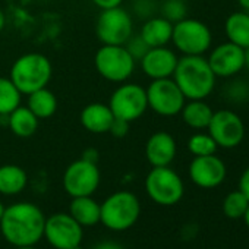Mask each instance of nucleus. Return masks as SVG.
<instances>
[{
	"label": "nucleus",
	"mask_w": 249,
	"mask_h": 249,
	"mask_svg": "<svg viewBox=\"0 0 249 249\" xmlns=\"http://www.w3.org/2000/svg\"><path fill=\"white\" fill-rule=\"evenodd\" d=\"M114 116L108 104L104 103H89L82 108L79 114V122L84 126V129L95 135L108 134Z\"/></svg>",
	"instance_id": "a211bd4d"
},
{
	"label": "nucleus",
	"mask_w": 249,
	"mask_h": 249,
	"mask_svg": "<svg viewBox=\"0 0 249 249\" xmlns=\"http://www.w3.org/2000/svg\"><path fill=\"white\" fill-rule=\"evenodd\" d=\"M17 249H36L34 246H18Z\"/></svg>",
	"instance_id": "37998d69"
},
{
	"label": "nucleus",
	"mask_w": 249,
	"mask_h": 249,
	"mask_svg": "<svg viewBox=\"0 0 249 249\" xmlns=\"http://www.w3.org/2000/svg\"><path fill=\"white\" fill-rule=\"evenodd\" d=\"M224 36L227 41L246 49L249 46V15L243 11L230 14L224 21Z\"/></svg>",
	"instance_id": "4be33fe9"
},
{
	"label": "nucleus",
	"mask_w": 249,
	"mask_h": 249,
	"mask_svg": "<svg viewBox=\"0 0 249 249\" xmlns=\"http://www.w3.org/2000/svg\"><path fill=\"white\" fill-rule=\"evenodd\" d=\"M94 66L98 75L106 81L122 84L134 75L137 60L124 46L103 44L94 56Z\"/></svg>",
	"instance_id": "39448f33"
},
{
	"label": "nucleus",
	"mask_w": 249,
	"mask_h": 249,
	"mask_svg": "<svg viewBox=\"0 0 249 249\" xmlns=\"http://www.w3.org/2000/svg\"><path fill=\"white\" fill-rule=\"evenodd\" d=\"M95 34L103 44L124 46L134 34L131 14L122 6L101 11L95 22Z\"/></svg>",
	"instance_id": "1a4fd4ad"
},
{
	"label": "nucleus",
	"mask_w": 249,
	"mask_h": 249,
	"mask_svg": "<svg viewBox=\"0 0 249 249\" xmlns=\"http://www.w3.org/2000/svg\"><path fill=\"white\" fill-rule=\"evenodd\" d=\"M69 214L82 227L94 226L100 223V204L91 196H76L71 201Z\"/></svg>",
	"instance_id": "b1692460"
},
{
	"label": "nucleus",
	"mask_w": 249,
	"mask_h": 249,
	"mask_svg": "<svg viewBox=\"0 0 249 249\" xmlns=\"http://www.w3.org/2000/svg\"><path fill=\"white\" fill-rule=\"evenodd\" d=\"M27 107L38 117V119H49L57 110V98L53 91L47 87L37 89L28 94Z\"/></svg>",
	"instance_id": "393cba45"
},
{
	"label": "nucleus",
	"mask_w": 249,
	"mask_h": 249,
	"mask_svg": "<svg viewBox=\"0 0 249 249\" xmlns=\"http://www.w3.org/2000/svg\"><path fill=\"white\" fill-rule=\"evenodd\" d=\"M3 211H5V205L0 201V220H2V215H3Z\"/></svg>",
	"instance_id": "79ce46f5"
},
{
	"label": "nucleus",
	"mask_w": 249,
	"mask_h": 249,
	"mask_svg": "<svg viewBox=\"0 0 249 249\" xmlns=\"http://www.w3.org/2000/svg\"><path fill=\"white\" fill-rule=\"evenodd\" d=\"M129 122L126 120H122V119H117L114 117L111 124H110V129H108V134H111L114 138H123L126 137L128 132H129Z\"/></svg>",
	"instance_id": "473e14b6"
},
{
	"label": "nucleus",
	"mask_w": 249,
	"mask_h": 249,
	"mask_svg": "<svg viewBox=\"0 0 249 249\" xmlns=\"http://www.w3.org/2000/svg\"><path fill=\"white\" fill-rule=\"evenodd\" d=\"M53 75V66L43 53H25L19 56L9 72L11 81L17 85L22 95H28L49 85Z\"/></svg>",
	"instance_id": "7ed1b4c3"
},
{
	"label": "nucleus",
	"mask_w": 249,
	"mask_h": 249,
	"mask_svg": "<svg viewBox=\"0 0 249 249\" xmlns=\"http://www.w3.org/2000/svg\"><path fill=\"white\" fill-rule=\"evenodd\" d=\"M92 3H94L98 9L104 11V9H113V8L122 6L123 0H92Z\"/></svg>",
	"instance_id": "f704fd0d"
},
{
	"label": "nucleus",
	"mask_w": 249,
	"mask_h": 249,
	"mask_svg": "<svg viewBox=\"0 0 249 249\" xmlns=\"http://www.w3.org/2000/svg\"><path fill=\"white\" fill-rule=\"evenodd\" d=\"M141 214L138 196L129 191L111 194L100 204V223L114 231H122L132 227Z\"/></svg>",
	"instance_id": "20e7f679"
},
{
	"label": "nucleus",
	"mask_w": 249,
	"mask_h": 249,
	"mask_svg": "<svg viewBox=\"0 0 249 249\" xmlns=\"http://www.w3.org/2000/svg\"><path fill=\"white\" fill-rule=\"evenodd\" d=\"M207 131L215 141L217 147L226 150L239 147L246 135V128L242 117L230 108L214 111Z\"/></svg>",
	"instance_id": "9b49d317"
},
{
	"label": "nucleus",
	"mask_w": 249,
	"mask_h": 249,
	"mask_svg": "<svg viewBox=\"0 0 249 249\" xmlns=\"http://www.w3.org/2000/svg\"><path fill=\"white\" fill-rule=\"evenodd\" d=\"M188 15V6L185 0H164L160 6V17L167 19L172 24H176L185 19Z\"/></svg>",
	"instance_id": "c85d7f7f"
},
{
	"label": "nucleus",
	"mask_w": 249,
	"mask_h": 249,
	"mask_svg": "<svg viewBox=\"0 0 249 249\" xmlns=\"http://www.w3.org/2000/svg\"><path fill=\"white\" fill-rule=\"evenodd\" d=\"M145 191L156 204L170 207L182 199L185 185L182 178L169 166L153 167L145 178Z\"/></svg>",
	"instance_id": "6e6552de"
},
{
	"label": "nucleus",
	"mask_w": 249,
	"mask_h": 249,
	"mask_svg": "<svg viewBox=\"0 0 249 249\" xmlns=\"http://www.w3.org/2000/svg\"><path fill=\"white\" fill-rule=\"evenodd\" d=\"M22 94L11 78L0 76V116H8L21 106Z\"/></svg>",
	"instance_id": "a878e982"
},
{
	"label": "nucleus",
	"mask_w": 249,
	"mask_h": 249,
	"mask_svg": "<svg viewBox=\"0 0 249 249\" xmlns=\"http://www.w3.org/2000/svg\"><path fill=\"white\" fill-rule=\"evenodd\" d=\"M101 175L97 163L79 159L71 163L63 173V188L72 198L91 196L100 185Z\"/></svg>",
	"instance_id": "f8f14e48"
},
{
	"label": "nucleus",
	"mask_w": 249,
	"mask_h": 249,
	"mask_svg": "<svg viewBox=\"0 0 249 249\" xmlns=\"http://www.w3.org/2000/svg\"><path fill=\"white\" fill-rule=\"evenodd\" d=\"M170 43L183 56H204L211 49L213 33L205 22L186 17L173 24Z\"/></svg>",
	"instance_id": "423d86ee"
},
{
	"label": "nucleus",
	"mask_w": 249,
	"mask_h": 249,
	"mask_svg": "<svg viewBox=\"0 0 249 249\" xmlns=\"http://www.w3.org/2000/svg\"><path fill=\"white\" fill-rule=\"evenodd\" d=\"M134 12L138 18H151L156 12V0H135Z\"/></svg>",
	"instance_id": "2f4dec72"
},
{
	"label": "nucleus",
	"mask_w": 249,
	"mask_h": 249,
	"mask_svg": "<svg viewBox=\"0 0 249 249\" xmlns=\"http://www.w3.org/2000/svg\"><path fill=\"white\" fill-rule=\"evenodd\" d=\"M248 101H249V85H248Z\"/></svg>",
	"instance_id": "a18cd8bd"
},
{
	"label": "nucleus",
	"mask_w": 249,
	"mask_h": 249,
	"mask_svg": "<svg viewBox=\"0 0 249 249\" xmlns=\"http://www.w3.org/2000/svg\"><path fill=\"white\" fill-rule=\"evenodd\" d=\"M46 217L43 211L31 202H15L5 207L0 230L3 237L18 246H34L44 236Z\"/></svg>",
	"instance_id": "f257e3e1"
},
{
	"label": "nucleus",
	"mask_w": 249,
	"mask_h": 249,
	"mask_svg": "<svg viewBox=\"0 0 249 249\" xmlns=\"http://www.w3.org/2000/svg\"><path fill=\"white\" fill-rule=\"evenodd\" d=\"M243 220H245V224L248 226V229H249V205H248V208H246V211H245V214H243V217H242Z\"/></svg>",
	"instance_id": "a19ab883"
},
{
	"label": "nucleus",
	"mask_w": 249,
	"mask_h": 249,
	"mask_svg": "<svg viewBox=\"0 0 249 249\" xmlns=\"http://www.w3.org/2000/svg\"><path fill=\"white\" fill-rule=\"evenodd\" d=\"M124 47H126V50L129 52V54L137 60V62H140L142 57H144V54L150 50V47H148V44L142 40V37L138 34V36H131V38L126 41V44H124Z\"/></svg>",
	"instance_id": "7c9ffc66"
},
{
	"label": "nucleus",
	"mask_w": 249,
	"mask_h": 249,
	"mask_svg": "<svg viewBox=\"0 0 249 249\" xmlns=\"http://www.w3.org/2000/svg\"><path fill=\"white\" fill-rule=\"evenodd\" d=\"M28 183L27 172L17 164L0 166V194L2 195H18Z\"/></svg>",
	"instance_id": "5701e85b"
},
{
	"label": "nucleus",
	"mask_w": 249,
	"mask_h": 249,
	"mask_svg": "<svg viewBox=\"0 0 249 249\" xmlns=\"http://www.w3.org/2000/svg\"><path fill=\"white\" fill-rule=\"evenodd\" d=\"M6 25V17H5V12L0 8V31H2Z\"/></svg>",
	"instance_id": "58836bf2"
},
{
	"label": "nucleus",
	"mask_w": 249,
	"mask_h": 249,
	"mask_svg": "<svg viewBox=\"0 0 249 249\" xmlns=\"http://www.w3.org/2000/svg\"><path fill=\"white\" fill-rule=\"evenodd\" d=\"M172 78L186 100H205L213 94L217 79L204 56L179 57Z\"/></svg>",
	"instance_id": "f03ea898"
},
{
	"label": "nucleus",
	"mask_w": 249,
	"mask_h": 249,
	"mask_svg": "<svg viewBox=\"0 0 249 249\" xmlns=\"http://www.w3.org/2000/svg\"><path fill=\"white\" fill-rule=\"evenodd\" d=\"M248 85L245 79H231L224 85L223 95L227 103H242L248 101Z\"/></svg>",
	"instance_id": "c756f323"
},
{
	"label": "nucleus",
	"mask_w": 249,
	"mask_h": 249,
	"mask_svg": "<svg viewBox=\"0 0 249 249\" xmlns=\"http://www.w3.org/2000/svg\"><path fill=\"white\" fill-rule=\"evenodd\" d=\"M40 119L27 107L19 106L6 116V124L9 131L19 138H30L38 129Z\"/></svg>",
	"instance_id": "aec40b11"
},
{
	"label": "nucleus",
	"mask_w": 249,
	"mask_h": 249,
	"mask_svg": "<svg viewBox=\"0 0 249 249\" xmlns=\"http://www.w3.org/2000/svg\"><path fill=\"white\" fill-rule=\"evenodd\" d=\"M108 107L114 117L129 123L141 119L148 110L147 91L140 84L122 82L110 95Z\"/></svg>",
	"instance_id": "0eeeda50"
},
{
	"label": "nucleus",
	"mask_w": 249,
	"mask_h": 249,
	"mask_svg": "<svg viewBox=\"0 0 249 249\" xmlns=\"http://www.w3.org/2000/svg\"><path fill=\"white\" fill-rule=\"evenodd\" d=\"M237 3H239L240 9L249 15V0H237Z\"/></svg>",
	"instance_id": "4c0bfd02"
},
{
	"label": "nucleus",
	"mask_w": 249,
	"mask_h": 249,
	"mask_svg": "<svg viewBox=\"0 0 249 249\" xmlns=\"http://www.w3.org/2000/svg\"><path fill=\"white\" fill-rule=\"evenodd\" d=\"M214 110L205 103V100H188L179 114L186 126L195 131H202L208 128Z\"/></svg>",
	"instance_id": "412c9836"
},
{
	"label": "nucleus",
	"mask_w": 249,
	"mask_h": 249,
	"mask_svg": "<svg viewBox=\"0 0 249 249\" xmlns=\"http://www.w3.org/2000/svg\"><path fill=\"white\" fill-rule=\"evenodd\" d=\"M92 249H123L119 243L114 242H101L97 246H94Z\"/></svg>",
	"instance_id": "c9c22d12"
},
{
	"label": "nucleus",
	"mask_w": 249,
	"mask_h": 249,
	"mask_svg": "<svg viewBox=\"0 0 249 249\" xmlns=\"http://www.w3.org/2000/svg\"><path fill=\"white\" fill-rule=\"evenodd\" d=\"M173 24L163 17H151L145 19L140 36L148 44V47H163L172 41Z\"/></svg>",
	"instance_id": "6ab92c4d"
},
{
	"label": "nucleus",
	"mask_w": 249,
	"mask_h": 249,
	"mask_svg": "<svg viewBox=\"0 0 249 249\" xmlns=\"http://www.w3.org/2000/svg\"><path fill=\"white\" fill-rule=\"evenodd\" d=\"M179 57L175 53V50L169 49L167 46H163V47H151L140 60V63L142 72L153 81V79L172 78Z\"/></svg>",
	"instance_id": "dca6fc26"
},
{
	"label": "nucleus",
	"mask_w": 249,
	"mask_h": 249,
	"mask_svg": "<svg viewBox=\"0 0 249 249\" xmlns=\"http://www.w3.org/2000/svg\"><path fill=\"white\" fill-rule=\"evenodd\" d=\"M148 108L163 117H173L180 113L186 98L173 78L153 79L145 88Z\"/></svg>",
	"instance_id": "9d476101"
},
{
	"label": "nucleus",
	"mask_w": 249,
	"mask_h": 249,
	"mask_svg": "<svg viewBox=\"0 0 249 249\" xmlns=\"http://www.w3.org/2000/svg\"><path fill=\"white\" fill-rule=\"evenodd\" d=\"M73 249H82V248H81V245H79V246H75Z\"/></svg>",
	"instance_id": "c03bdc74"
},
{
	"label": "nucleus",
	"mask_w": 249,
	"mask_h": 249,
	"mask_svg": "<svg viewBox=\"0 0 249 249\" xmlns=\"http://www.w3.org/2000/svg\"><path fill=\"white\" fill-rule=\"evenodd\" d=\"M82 159H85V160H89V161H94V163H97V159H98V153H97L95 150H87V151L84 153Z\"/></svg>",
	"instance_id": "e433bc0d"
},
{
	"label": "nucleus",
	"mask_w": 249,
	"mask_h": 249,
	"mask_svg": "<svg viewBox=\"0 0 249 249\" xmlns=\"http://www.w3.org/2000/svg\"><path fill=\"white\" fill-rule=\"evenodd\" d=\"M245 68L249 71V46L245 49Z\"/></svg>",
	"instance_id": "ea45409f"
},
{
	"label": "nucleus",
	"mask_w": 249,
	"mask_h": 249,
	"mask_svg": "<svg viewBox=\"0 0 249 249\" xmlns=\"http://www.w3.org/2000/svg\"><path fill=\"white\" fill-rule=\"evenodd\" d=\"M217 144L213 140V137L207 132H196L191 135L188 140V150L194 157H201V156H210L215 154L217 151Z\"/></svg>",
	"instance_id": "cd10ccee"
},
{
	"label": "nucleus",
	"mask_w": 249,
	"mask_h": 249,
	"mask_svg": "<svg viewBox=\"0 0 249 249\" xmlns=\"http://www.w3.org/2000/svg\"><path fill=\"white\" fill-rule=\"evenodd\" d=\"M44 236L54 249H73L81 245L84 230L71 214L57 213L46 218Z\"/></svg>",
	"instance_id": "ddd939ff"
},
{
	"label": "nucleus",
	"mask_w": 249,
	"mask_h": 249,
	"mask_svg": "<svg viewBox=\"0 0 249 249\" xmlns=\"http://www.w3.org/2000/svg\"><path fill=\"white\" fill-rule=\"evenodd\" d=\"M248 199H249V166L242 172L239 178V188H237Z\"/></svg>",
	"instance_id": "72a5a7b5"
},
{
	"label": "nucleus",
	"mask_w": 249,
	"mask_h": 249,
	"mask_svg": "<svg viewBox=\"0 0 249 249\" xmlns=\"http://www.w3.org/2000/svg\"><path fill=\"white\" fill-rule=\"evenodd\" d=\"M207 60L217 78H234L245 69V49L226 41L211 49Z\"/></svg>",
	"instance_id": "4468645a"
},
{
	"label": "nucleus",
	"mask_w": 249,
	"mask_h": 249,
	"mask_svg": "<svg viewBox=\"0 0 249 249\" xmlns=\"http://www.w3.org/2000/svg\"><path fill=\"white\" fill-rule=\"evenodd\" d=\"M188 172L191 180L196 186L202 189H213L224 182L227 175V167L218 156L210 154V156L194 157Z\"/></svg>",
	"instance_id": "2eb2a0df"
},
{
	"label": "nucleus",
	"mask_w": 249,
	"mask_h": 249,
	"mask_svg": "<svg viewBox=\"0 0 249 249\" xmlns=\"http://www.w3.org/2000/svg\"><path fill=\"white\" fill-rule=\"evenodd\" d=\"M178 153L176 140L166 131L154 132L145 144V157L153 167L170 166Z\"/></svg>",
	"instance_id": "f3484780"
},
{
	"label": "nucleus",
	"mask_w": 249,
	"mask_h": 249,
	"mask_svg": "<svg viewBox=\"0 0 249 249\" xmlns=\"http://www.w3.org/2000/svg\"><path fill=\"white\" fill-rule=\"evenodd\" d=\"M248 205H249V199L239 189H236L226 195L223 201V213L227 218L237 220L243 217Z\"/></svg>",
	"instance_id": "bb28decb"
}]
</instances>
